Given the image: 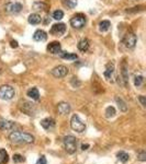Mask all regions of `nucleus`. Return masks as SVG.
Here are the masks:
<instances>
[{"label": "nucleus", "instance_id": "cd10ccee", "mask_svg": "<svg viewBox=\"0 0 146 164\" xmlns=\"http://www.w3.org/2000/svg\"><path fill=\"white\" fill-rule=\"evenodd\" d=\"M143 81H144V78L142 77V76H137V77H135V79H134L135 87H141V85L143 84Z\"/></svg>", "mask_w": 146, "mask_h": 164}, {"label": "nucleus", "instance_id": "c756f323", "mask_svg": "<svg viewBox=\"0 0 146 164\" xmlns=\"http://www.w3.org/2000/svg\"><path fill=\"white\" fill-rule=\"evenodd\" d=\"M65 2L69 8H74L77 5V0H65Z\"/></svg>", "mask_w": 146, "mask_h": 164}, {"label": "nucleus", "instance_id": "f257e3e1", "mask_svg": "<svg viewBox=\"0 0 146 164\" xmlns=\"http://www.w3.org/2000/svg\"><path fill=\"white\" fill-rule=\"evenodd\" d=\"M9 139L11 142L19 143V145H28L34 141V137L28 133L23 131H12L9 135Z\"/></svg>", "mask_w": 146, "mask_h": 164}, {"label": "nucleus", "instance_id": "6e6552de", "mask_svg": "<svg viewBox=\"0 0 146 164\" xmlns=\"http://www.w3.org/2000/svg\"><path fill=\"white\" fill-rule=\"evenodd\" d=\"M51 72H52V75L55 78H63L68 75V68L65 67V66H57Z\"/></svg>", "mask_w": 146, "mask_h": 164}, {"label": "nucleus", "instance_id": "a878e982", "mask_svg": "<svg viewBox=\"0 0 146 164\" xmlns=\"http://www.w3.org/2000/svg\"><path fill=\"white\" fill-rule=\"evenodd\" d=\"M114 115H115L114 107H113V106L107 107V109H105V116H107V118H111V117H113Z\"/></svg>", "mask_w": 146, "mask_h": 164}, {"label": "nucleus", "instance_id": "f03ea898", "mask_svg": "<svg viewBox=\"0 0 146 164\" xmlns=\"http://www.w3.org/2000/svg\"><path fill=\"white\" fill-rule=\"evenodd\" d=\"M64 148L69 154L75 153L77 150V139L74 136H66L64 138Z\"/></svg>", "mask_w": 146, "mask_h": 164}, {"label": "nucleus", "instance_id": "dca6fc26", "mask_svg": "<svg viewBox=\"0 0 146 164\" xmlns=\"http://www.w3.org/2000/svg\"><path fill=\"white\" fill-rule=\"evenodd\" d=\"M28 21H29L30 24L36 25V24H38V23H41L42 18H41V15L38 14V13H32V14L29 15V19H28Z\"/></svg>", "mask_w": 146, "mask_h": 164}, {"label": "nucleus", "instance_id": "a211bd4d", "mask_svg": "<svg viewBox=\"0 0 146 164\" xmlns=\"http://www.w3.org/2000/svg\"><path fill=\"white\" fill-rule=\"evenodd\" d=\"M78 49L80 51H87L89 49V41L87 39H84L78 43Z\"/></svg>", "mask_w": 146, "mask_h": 164}, {"label": "nucleus", "instance_id": "6ab92c4d", "mask_svg": "<svg viewBox=\"0 0 146 164\" xmlns=\"http://www.w3.org/2000/svg\"><path fill=\"white\" fill-rule=\"evenodd\" d=\"M117 160H119L120 162H122V163H126V162L130 160V155L124 151L119 152V153L117 154Z\"/></svg>", "mask_w": 146, "mask_h": 164}, {"label": "nucleus", "instance_id": "39448f33", "mask_svg": "<svg viewBox=\"0 0 146 164\" xmlns=\"http://www.w3.org/2000/svg\"><path fill=\"white\" fill-rule=\"evenodd\" d=\"M86 22H87L86 15L82 14V13H77V14H75L70 19V24L75 29H82V27H84Z\"/></svg>", "mask_w": 146, "mask_h": 164}, {"label": "nucleus", "instance_id": "c85d7f7f", "mask_svg": "<svg viewBox=\"0 0 146 164\" xmlns=\"http://www.w3.org/2000/svg\"><path fill=\"white\" fill-rule=\"evenodd\" d=\"M12 159H13V162H15V163H22V162H24V158L20 154H15Z\"/></svg>", "mask_w": 146, "mask_h": 164}, {"label": "nucleus", "instance_id": "2f4dec72", "mask_svg": "<svg viewBox=\"0 0 146 164\" xmlns=\"http://www.w3.org/2000/svg\"><path fill=\"white\" fill-rule=\"evenodd\" d=\"M36 164H47V161H46V158L44 155H41L38 158V160L36 161Z\"/></svg>", "mask_w": 146, "mask_h": 164}, {"label": "nucleus", "instance_id": "f8f14e48", "mask_svg": "<svg viewBox=\"0 0 146 164\" xmlns=\"http://www.w3.org/2000/svg\"><path fill=\"white\" fill-rule=\"evenodd\" d=\"M15 127L13 121H7V119H0V129L1 130H12Z\"/></svg>", "mask_w": 146, "mask_h": 164}, {"label": "nucleus", "instance_id": "7c9ffc66", "mask_svg": "<svg viewBox=\"0 0 146 164\" xmlns=\"http://www.w3.org/2000/svg\"><path fill=\"white\" fill-rule=\"evenodd\" d=\"M137 159H139V161H142V162L146 161V153H145V151H141V152H139V155H137Z\"/></svg>", "mask_w": 146, "mask_h": 164}, {"label": "nucleus", "instance_id": "b1692460", "mask_svg": "<svg viewBox=\"0 0 146 164\" xmlns=\"http://www.w3.org/2000/svg\"><path fill=\"white\" fill-rule=\"evenodd\" d=\"M9 161V155H8L7 151L3 149H0V162L1 163H7Z\"/></svg>", "mask_w": 146, "mask_h": 164}, {"label": "nucleus", "instance_id": "aec40b11", "mask_svg": "<svg viewBox=\"0 0 146 164\" xmlns=\"http://www.w3.org/2000/svg\"><path fill=\"white\" fill-rule=\"evenodd\" d=\"M121 73H122L124 85L125 87H127V83H129V76H127V69H126V65H125V63L122 65V71H121Z\"/></svg>", "mask_w": 146, "mask_h": 164}, {"label": "nucleus", "instance_id": "393cba45", "mask_svg": "<svg viewBox=\"0 0 146 164\" xmlns=\"http://www.w3.org/2000/svg\"><path fill=\"white\" fill-rule=\"evenodd\" d=\"M32 8H33V10H36V11H41V10L47 9V5L44 2H35V3H33Z\"/></svg>", "mask_w": 146, "mask_h": 164}, {"label": "nucleus", "instance_id": "72a5a7b5", "mask_svg": "<svg viewBox=\"0 0 146 164\" xmlns=\"http://www.w3.org/2000/svg\"><path fill=\"white\" fill-rule=\"evenodd\" d=\"M10 45H11L12 48H17L18 46H19V45H18V42L17 41H11V42H10Z\"/></svg>", "mask_w": 146, "mask_h": 164}, {"label": "nucleus", "instance_id": "f704fd0d", "mask_svg": "<svg viewBox=\"0 0 146 164\" xmlns=\"http://www.w3.org/2000/svg\"><path fill=\"white\" fill-rule=\"evenodd\" d=\"M88 147H89V146H88V145H86V146H85V145H82V150H87V148H88Z\"/></svg>", "mask_w": 146, "mask_h": 164}, {"label": "nucleus", "instance_id": "0eeeda50", "mask_svg": "<svg viewBox=\"0 0 146 164\" xmlns=\"http://www.w3.org/2000/svg\"><path fill=\"white\" fill-rule=\"evenodd\" d=\"M22 10V5L19 2H8L5 5V11L10 14L19 13Z\"/></svg>", "mask_w": 146, "mask_h": 164}, {"label": "nucleus", "instance_id": "20e7f679", "mask_svg": "<svg viewBox=\"0 0 146 164\" xmlns=\"http://www.w3.org/2000/svg\"><path fill=\"white\" fill-rule=\"evenodd\" d=\"M70 127L76 133H84L86 129V125L82 123V121L79 118L78 115H74L70 119Z\"/></svg>", "mask_w": 146, "mask_h": 164}, {"label": "nucleus", "instance_id": "423d86ee", "mask_svg": "<svg viewBox=\"0 0 146 164\" xmlns=\"http://www.w3.org/2000/svg\"><path fill=\"white\" fill-rule=\"evenodd\" d=\"M122 43L127 48H133L135 44H136V35L134 33H132V32H127L124 35V37H123Z\"/></svg>", "mask_w": 146, "mask_h": 164}, {"label": "nucleus", "instance_id": "9b49d317", "mask_svg": "<svg viewBox=\"0 0 146 164\" xmlns=\"http://www.w3.org/2000/svg\"><path fill=\"white\" fill-rule=\"evenodd\" d=\"M41 126L45 129V130H52L53 128L55 127V121L51 117H47V118H44L43 121H41Z\"/></svg>", "mask_w": 146, "mask_h": 164}, {"label": "nucleus", "instance_id": "1a4fd4ad", "mask_svg": "<svg viewBox=\"0 0 146 164\" xmlns=\"http://www.w3.org/2000/svg\"><path fill=\"white\" fill-rule=\"evenodd\" d=\"M65 31H66V25L64 23H56L51 29V34L55 35V36H60L65 33Z\"/></svg>", "mask_w": 146, "mask_h": 164}, {"label": "nucleus", "instance_id": "f3484780", "mask_svg": "<svg viewBox=\"0 0 146 164\" xmlns=\"http://www.w3.org/2000/svg\"><path fill=\"white\" fill-rule=\"evenodd\" d=\"M26 94H28V96H29L30 99L34 100V101H38V100L40 99V92H38V90L36 89V88L30 89L29 91L26 92Z\"/></svg>", "mask_w": 146, "mask_h": 164}, {"label": "nucleus", "instance_id": "4468645a", "mask_svg": "<svg viewBox=\"0 0 146 164\" xmlns=\"http://www.w3.org/2000/svg\"><path fill=\"white\" fill-rule=\"evenodd\" d=\"M33 39L36 42H44L47 39V34H46V32H44L43 30H38V31H35V33L33 34Z\"/></svg>", "mask_w": 146, "mask_h": 164}, {"label": "nucleus", "instance_id": "2eb2a0df", "mask_svg": "<svg viewBox=\"0 0 146 164\" xmlns=\"http://www.w3.org/2000/svg\"><path fill=\"white\" fill-rule=\"evenodd\" d=\"M113 72H114V65H113L112 63L107 64V66H105V71L103 72V76H104L105 79L110 80L111 78H112Z\"/></svg>", "mask_w": 146, "mask_h": 164}, {"label": "nucleus", "instance_id": "bb28decb", "mask_svg": "<svg viewBox=\"0 0 146 164\" xmlns=\"http://www.w3.org/2000/svg\"><path fill=\"white\" fill-rule=\"evenodd\" d=\"M63 17H64V12H63L62 10H56L53 13V18L55 20H62Z\"/></svg>", "mask_w": 146, "mask_h": 164}, {"label": "nucleus", "instance_id": "4be33fe9", "mask_svg": "<svg viewBox=\"0 0 146 164\" xmlns=\"http://www.w3.org/2000/svg\"><path fill=\"white\" fill-rule=\"evenodd\" d=\"M115 102L117 103V106H119L120 111H122V112H126L127 111V105L125 104V102L123 101L122 99H120V97H117V99H115Z\"/></svg>", "mask_w": 146, "mask_h": 164}, {"label": "nucleus", "instance_id": "7ed1b4c3", "mask_svg": "<svg viewBox=\"0 0 146 164\" xmlns=\"http://www.w3.org/2000/svg\"><path fill=\"white\" fill-rule=\"evenodd\" d=\"M15 95V91L11 85L5 84L0 87V99L9 101V100L13 99Z\"/></svg>", "mask_w": 146, "mask_h": 164}, {"label": "nucleus", "instance_id": "9d476101", "mask_svg": "<svg viewBox=\"0 0 146 164\" xmlns=\"http://www.w3.org/2000/svg\"><path fill=\"white\" fill-rule=\"evenodd\" d=\"M47 51L53 55H57L62 53V46L60 42H52L47 45Z\"/></svg>", "mask_w": 146, "mask_h": 164}, {"label": "nucleus", "instance_id": "ddd939ff", "mask_svg": "<svg viewBox=\"0 0 146 164\" xmlns=\"http://www.w3.org/2000/svg\"><path fill=\"white\" fill-rule=\"evenodd\" d=\"M57 109H58V113H60V115H67V114H69V112L72 109H70V105L68 103H66V102H62V103L58 104Z\"/></svg>", "mask_w": 146, "mask_h": 164}, {"label": "nucleus", "instance_id": "473e14b6", "mask_svg": "<svg viewBox=\"0 0 146 164\" xmlns=\"http://www.w3.org/2000/svg\"><path fill=\"white\" fill-rule=\"evenodd\" d=\"M139 101L141 102V104H142V105H143V107H145V106H146V100H145V97H144L143 95L139 96Z\"/></svg>", "mask_w": 146, "mask_h": 164}, {"label": "nucleus", "instance_id": "412c9836", "mask_svg": "<svg viewBox=\"0 0 146 164\" xmlns=\"http://www.w3.org/2000/svg\"><path fill=\"white\" fill-rule=\"evenodd\" d=\"M110 27H111V23H110L109 21H107V20H104V21L100 22V24H99V29H100L101 32H107V31H109Z\"/></svg>", "mask_w": 146, "mask_h": 164}, {"label": "nucleus", "instance_id": "5701e85b", "mask_svg": "<svg viewBox=\"0 0 146 164\" xmlns=\"http://www.w3.org/2000/svg\"><path fill=\"white\" fill-rule=\"evenodd\" d=\"M60 57H62L63 59H68V60H76L77 58H78V56H77L76 54L63 53V54H60Z\"/></svg>", "mask_w": 146, "mask_h": 164}]
</instances>
